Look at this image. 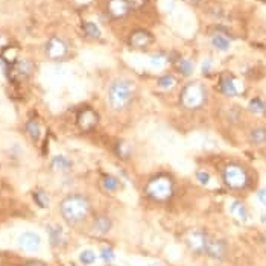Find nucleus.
I'll return each mask as SVG.
<instances>
[{
	"label": "nucleus",
	"instance_id": "5701e85b",
	"mask_svg": "<svg viewBox=\"0 0 266 266\" xmlns=\"http://www.w3.org/2000/svg\"><path fill=\"white\" fill-rule=\"evenodd\" d=\"M195 70V64L190 61V59H186V58H181L178 59L177 62V72L181 73L183 76H190Z\"/></svg>",
	"mask_w": 266,
	"mask_h": 266
},
{
	"label": "nucleus",
	"instance_id": "4c0bfd02",
	"mask_svg": "<svg viewBox=\"0 0 266 266\" xmlns=\"http://www.w3.org/2000/svg\"><path fill=\"white\" fill-rule=\"evenodd\" d=\"M187 2H192V3H199V2H203V0H187Z\"/></svg>",
	"mask_w": 266,
	"mask_h": 266
},
{
	"label": "nucleus",
	"instance_id": "39448f33",
	"mask_svg": "<svg viewBox=\"0 0 266 266\" xmlns=\"http://www.w3.org/2000/svg\"><path fill=\"white\" fill-rule=\"evenodd\" d=\"M222 181L231 190H244L250 186V174L239 163H230L222 171Z\"/></svg>",
	"mask_w": 266,
	"mask_h": 266
},
{
	"label": "nucleus",
	"instance_id": "6ab92c4d",
	"mask_svg": "<svg viewBox=\"0 0 266 266\" xmlns=\"http://www.w3.org/2000/svg\"><path fill=\"white\" fill-rule=\"evenodd\" d=\"M230 212L233 213V216H236V218H238L239 221H242V222H247L248 218H250L247 206H245L242 201H239V199H235V201L231 203Z\"/></svg>",
	"mask_w": 266,
	"mask_h": 266
},
{
	"label": "nucleus",
	"instance_id": "c756f323",
	"mask_svg": "<svg viewBox=\"0 0 266 266\" xmlns=\"http://www.w3.org/2000/svg\"><path fill=\"white\" fill-rule=\"evenodd\" d=\"M99 257H101V260L105 262V263H113L114 259H116V254H114V250L111 247H104L101 250V254H99Z\"/></svg>",
	"mask_w": 266,
	"mask_h": 266
},
{
	"label": "nucleus",
	"instance_id": "20e7f679",
	"mask_svg": "<svg viewBox=\"0 0 266 266\" xmlns=\"http://www.w3.org/2000/svg\"><path fill=\"white\" fill-rule=\"evenodd\" d=\"M207 102V90L201 82H189L183 87L180 94V104L184 110H201Z\"/></svg>",
	"mask_w": 266,
	"mask_h": 266
},
{
	"label": "nucleus",
	"instance_id": "c85d7f7f",
	"mask_svg": "<svg viewBox=\"0 0 266 266\" xmlns=\"http://www.w3.org/2000/svg\"><path fill=\"white\" fill-rule=\"evenodd\" d=\"M34 199H35V203L38 204V207H41V209H46V207L49 206V203H50L49 196H47L46 192H43V190L35 192V193H34Z\"/></svg>",
	"mask_w": 266,
	"mask_h": 266
},
{
	"label": "nucleus",
	"instance_id": "393cba45",
	"mask_svg": "<svg viewBox=\"0 0 266 266\" xmlns=\"http://www.w3.org/2000/svg\"><path fill=\"white\" fill-rule=\"evenodd\" d=\"M26 131L30 136V139H34V140H38L40 136H41V126L37 120H27L26 122Z\"/></svg>",
	"mask_w": 266,
	"mask_h": 266
},
{
	"label": "nucleus",
	"instance_id": "ddd939ff",
	"mask_svg": "<svg viewBox=\"0 0 266 266\" xmlns=\"http://www.w3.org/2000/svg\"><path fill=\"white\" fill-rule=\"evenodd\" d=\"M219 90L228 97H235L241 93V84L231 76H224L219 82Z\"/></svg>",
	"mask_w": 266,
	"mask_h": 266
},
{
	"label": "nucleus",
	"instance_id": "c9c22d12",
	"mask_svg": "<svg viewBox=\"0 0 266 266\" xmlns=\"http://www.w3.org/2000/svg\"><path fill=\"white\" fill-rule=\"evenodd\" d=\"M24 266H43V265L38 263V262H29V263H26Z\"/></svg>",
	"mask_w": 266,
	"mask_h": 266
},
{
	"label": "nucleus",
	"instance_id": "2eb2a0df",
	"mask_svg": "<svg viewBox=\"0 0 266 266\" xmlns=\"http://www.w3.org/2000/svg\"><path fill=\"white\" fill-rule=\"evenodd\" d=\"M72 166H73L72 160L65 155H56L50 161V168L56 172H69L72 169Z\"/></svg>",
	"mask_w": 266,
	"mask_h": 266
},
{
	"label": "nucleus",
	"instance_id": "9b49d317",
	"mask_svg": "<svg viewBox=\"0 0 266 266\" xmlns=\"http://www.w3.org/2000/svg\"><path fill=\"white\" fill-rule=\"evenodd\" d=\"M69 52V47L65 44V41L59 37H52L49 41H47V46H46V53L50 59H61L67 55Z\"/></svg>",
	"mask_w": 266,
	"mask_h": 266
},
{
	"label": "nucleus",
	"instance_id": "f257e3e1",
	"mask_svg": "<svg viewBox=\"0 0 266 266\" xmlns=\"http://www.w3.org/2000/svg\"><path fill=\"white\" fill-rule=\"evenodd\" d=\"M136 97V85L128 79H114L108 87V105L113 111L126 110Z\"/></svg>",
	"mask_w": 266,
	"mask_h": 266
},
{
	"label": "nucleus",
	"instance_id": "9d476101",
	"mask_svg": "<svg viewBox=\"0 0 266 266\" xmlns=\"http://www.w3.org/2000/svg\"><path fill=\"white\" fill-rule=\"evenodd\" d=\"M76 123L82 131H91L99 123V114L93 108H82L78 113Z\"/></svg>",
	"mask_w": 266,
	"mask_h": 266
},
{
	"label": "nucleus",
	"instance_id": "f8f14e48",
	"mask_svg": "<svg viewBox=\"0 0 266 266\" xmlns=\"http://www.w3.org/2000/svg\"><path fill=\"white\" fill-rule=\"evenodd\" d=\"M107 12L113 20H120L125 18L131 12V9L126 0H108Z\"/></svg>",
	"mask_w": 266,
	"mask_h": 266
},
{
	"label": "nucleus",
	"instance_id": "b1692460",
	"mask_svg": "<svg viewBox=\"0 0 266 266\" xmlns=\"http://www.w3.org/2000/svg\"><path fill=\"white\" fill-rule=\"evenodd\" d=\"M248 111L253 114H263L266 113V102L262 97H253L248 104Z\"/></svg>",
	"mask_w": 266,
	"mask_h": 266
},
{
	"label": "nucleus",
	"instance_id": "dca6fc26",
	"mask_svg": "<svg viewBox=\"0 0 266 266\" xmlns=\"http://www.w3.org/2000/svg\"><path fill=\"white\" fill-rule=\"evenodd\" d=\"M212 46L219 52H227L231 46V38L225 34V32H216L212 37Z\"/></svg>",
	"mask_w": 266,
	"mask_h": 266
},
{
	"label": "nucleus",
	"instance_id": "473e14b6",
	"mask_svg": "<svg viewBox=\"0 0 266 266\" xmlns=\"http://www.w3.org/2000/svg\"><path fill=\"white\" fill-rule=\"evenodd\" d=\"M131 11H139L146 5V0H126Z\"/></svg>",
	"mask_w": 266,
	"mask_h": 266
},
{
	"label": "nucleus",
	"instance_id": "4be33fe9",
	"mask_svg": "<svg viewBox=\"0 0 266 266\" xmlns=\"http://www.w3.org/2000/svg\"><path fill=\"white\" fill-rule=\"evenodd\" d=\"M102 187L108 193H114L120 189V180L114 175H105L102 180Z\"/></svg>",
	"mask_w": 266,
	"mask_h": 266
},
{
	"label": "nucleus",
	"instance_id": "f704fd0d",
	"mask_svg": "<svg viewBox=\"0 0 266 266\" xmlns=\"http://www.w3.org/2000/svg\"><path fill=\"white\" fill-rule=\"evenodd\" d=\"M257 198H259V201H260L263 206H266V187H263V189H260V190H259Z\"/></svg>",
	"mask_w": 266,
	"mask_h": 266
},
{
	"label": "nucleus",
	"instance_id": "58836bf2",
	"mask_svg": "<svg viewBox=\"0 0 266 266\" xmlns=\"http://www.w3.org/2000/svg\"><path fill=\"white\" fill-rule=\"evenodd\" d=\"M149 266H163V265H160V263H152V265H149Z\"/></svg>",
	"mask_w": 266,
	"mask_h": 266
},
{
	"label": "nucleus",
	"instance_id": "7c9ffc66",
	"mask_svg": "<svg viewBox=\"0 0 266 266\" xmlns=\"http://www.w3.org/2000/svg\"><path fill=\"white\" fill-rule=\"evenodd\" d=\"M166 61H168V58H166L163 53H155L151 56V64L154 65V67H161V65H164Z\"/></svg>",
	"mask_w": 266,
	"mask_h": 266
},
{
	"label": "nucleus",
	"instance_id": "72a5a7b5",
	"mask_svg": "<svg viewBox=\"0 0 266 266\" xmlns=\"http://www.w3.org/2000/svg\"><path fill=\"white\" fill-rule=\"evenodd\" d=\"M212 69H213V62H212V59H206L204 62H203V65H201V72H203V75H209L210 72H212Z\"/></svg>",
	"mask_w": 266,
	"mask_h": 266
},
{
	"label": "nucleus",
	"instance_id": "cd10ccee",
	"mask_svg": "<svg viewBox=\"0 0 266 266\" xmlns=\"http://www.w3.org/2000/svg\"><path fill=\"white\" fill-rule=\"evenodd\" d=\"M96 259H97V256H96L94 251H91V250H84V251L79 254V262H81L82 265H85V266L93 265V263L96 262Z\"/></svg>",
	"mask_w": 266,
	"mask_h": 266
},
{
	"label": "nucleus",
	"instance_id": "aec40b11",
	"mask_svg": "<svg viewBox=\"0 0 266 266\" xmlns=\"http://www.w3.org/2000/svg\"><path fill=\"white\" fill-rule=\"evenodd\" d=\"M14 75L18 76L20 79L23 78H27L30 73H32V64L29 61H17L14 64Z\"/></svg>",
	"mask_w": 266,
	"mask_h": 266
},
{
	"label": "nucleus",
	"instance_id": "a878e982",
	"mask_svg": "<svg viewBox=\"0 0 266 266\" xmlns=\"http://www.w3.org/2000/svg\"><path fill=\"white\" fill-rule=\"evenodd\" d=\"M82 29H84V34L87 37H90V38H99V37H101V29H99V26L96 23L87 21V23H84Z\"/></svg>",
	"mask_w": 266,
	"mask_h": 266
},
{
	"label": "nucleus",
	"instance_id": "4468645a",
	"mask_svg": "<svg viewBox=\"0 0 266 266\" xmlns=\"http://www.w3.org/2000/svg\"><path fill=\"white\" fill-rule=\"evenodd\" d=\"M113 228V222L108 216H97L93 222V233L96 236H107Z\"/></svg>",
	"mask_w": 266,
	"mask_h": 266
},
{
	"label": "nucleus",
	"instance_id": "a211bd4d",
	"mask_svg": "<svg viewBox=\"0 0 266 266\" xmlns=\"http://www.w3.org/2000/svg\"><path fill=\"white\" fill-rule=\"evenodd\" d=\"M248 140L254 146H262L266 143V128L265 126H256L250 131Z\"/></svg>",
	"mask_w": 266,
	"mask_h": 266
},
{
	"label": "nucleus",
	"instance_id": "f03ea898",
	"mask_svg": "<svg viewBox=\"0 0 266 266\" xmlns=\"http://www.w3.org/2000/svg\"><path fill=\"white\" fill-rule=\"evenodd\" d=\"M61 216L69 224H79L91 213V203L84 195H69L59 204Z\"/></svg>",
	"mask_w": 266,
	"mask_h": 266
},
{
	"label": "nucleus",
	"instance_id": "423d86ee",
	"mask_svg": "<svg viewBox=\"0 0 266 266\" xmlns=\"http://www.w3.org/2000/svg\"><path fill=\"white\" fill-rule=\"evenodd\" d=\"M209 238H210V236L207 235L206 231L192 230L189 235L186 236V242H187V247H189L195 254H204Z\"/></svg>",
	"mask_w": 266,
	"mask_h": 266
},
{
	"label": "nucleus",
	"instance_id": "e433bc0d",
	"mask_svg": "<svg viewBox=\"0 0 266 266\" xmlns=\"http://www.w3.org/2000/svg\"><path fill=\"white\" fill-rule=\"evenodd\" d=\"M260 219H262V222H263V224L266 225V212H265V213L262 215V218H260Z\"/></svg>",
	"mask_w": 266,
	"mask_h": 266
},
{
	"label": "nucleus",
	"instance_id": "2f4dec72",
	"mask_svg": "<svg viewBox=\"0 0 266 266\" xmlns=\"http://www.w3.org/2000/svg\"><path fill=\"white\" fill-rule=\"evenodd\" d=\"M195 177H196V180H198L199 183L204 184V186H207V184L210 183V180H212L210 174L206 172V171H198V172L195 174Z\"/></svg>",
	"mask_w": 266,
	"mask_h": 266
},
{
	"label": "nucleus",
	"instance_id": "7ed1b4c3",
	"mask_svg": "<svg viewBox=\"0 0 266 266\" xmlns=\"http://www.w3.org/2000/svg\"><path fill=\"white\" fill-rule=\"evenodd\" d=\"M174 190H175L174 180L168 174L155 175L145 186V195L149 199H152V201H155V203L169 201V199L172 198V195H174Z\"/></svg>",
	"mask_w": 266,
	"mask_h": 266
},
{
	"label": "nucleus",
	"instance_id": "6e6552de",
	"mask_svg": "<svg viewBox=\"0 0 266 266\" xmlns=\"http://www.w3.org/2000/svg\"><path fill=\"white\" fill-rule=\"evenodd\" d=\"M152 43H154L152 34L145 29H137L129 35V46L137 50H146Z\"/></svg>",
	"mask_w": 266,
	"mask_h": 266
},
{
	"label": "nucleus",
	"instance_id": "f3484780",
	"mask_svg": "<svg viewBox=\"0 0 266 266\" xmlns=\"http://www.w3.org/2000/svg\"><path fill=\"white\" fill-rule=\"evenodd\" d=\"M47 233H49V241L52 247H59L65 242V235L64 230L59 225H50L47 227Z\"/></svg>",
	"mask_w": 266,
	"mask_h": 266
},
{
	"label": "nucleus",
	"instance_id": "bb28decb",
	"mask_svg": "<svg viewBox=\"0 0 266 266\" xmlns=\"http://www.w3.org/2000/svg\"><path fill=\"white\" fill-rule=\"evenodd\" d=\"M114 151H116V154L120 157V158H123V160H128L129 157H131V146L128 145V143H125V142H117L116 143V146H114Z\"/></svg>",
	"mask_w": 266,
	"mask_h": 266
},
{
	"label": "nucleus",
	"instance_id": "412c9836",
	"mask_svg": "<svg viewBox=\"0 0 266 266\" xmlns=\"http://www.w3.org/2000/svg\"><path fill=\"white\" fill-rule=\"evenodd\" d=\"M178 84V81H177V78L174 76V75H169V73H166V75H161L160 78H158V81H157V85H158V88H161V90H172V88H175V85Z\"/></svg>",
	"mask_w": 266,
	"mask_h": 266
},
{
	"label": "nucleus",
	"instance_id": "0eeeda50",
	"mask_svg": "<svg viewBox=\"0 0 266 266\" xmlns=\"http://www.w3.org/2000/svg\"><path fill=\"white\" fill-rule=\"evenodd\" d=\"M204 254L213 260H225L227 254H228V247L225 244V241H221V239H216V238H209L207 241V245H206V251Z\"/></svg>",
	"mask_w": 266,
	"mask_h": 266
},
{
	"label": "nucleus",
	"instance_id": "1a4fd4ad",
	"mask_svg": "<svg viewBox=\"0 0 266 266\" xmlns=\"http://www.w3.org/2000/svg\"><path fill=\"white\" fill-rule=\"evenodd\" d=\"M18 247L26 253H37L41 247V239L34 231H24L18 238Z\"/></svg>",
	"mask_w": 266,
	"mask_h": 266
}]
</instances>
